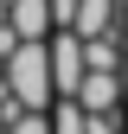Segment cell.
<instances>
[{
    "instance_id": "cell-14",
    "label": "cell",
    "mask_w": 128,
    "mask_h": 134,
    "mask_svg": "<svg viewBox=\"0 0 128 134\" xmlns=\"http://www.w3.org/2000/svg\"><path fill=\"white\" fill-rule=\"evenodd\" d=\"M0 134H7V115H0Z\"/></svg>"
},
{
    "instance_id": "cell-9",
    "label": "cell",
    "mask_w": 128,
    "mask_h": 134,
    "mask_svg": "<svg viewBox=\"0 0 128 134\" xmlns=\"http://www.w3.org/2000/svg\"><path fill=\"white\" fill-rule=\"evenodd\" d=\"M83 134H128V128H122V109H103V115H83Z\"/></svg>"
},
{
    "instance_id": "cell-3",
    "label": "cell",
    "mask_w": 128,
    "mask_h": 134,
    "mask_svg": "<svg viewBox=\"0 0 128 134\" xmlns=\"http://www.w3.org/2000/svg\"><path fill=\"white\" fill-rule=\"evenodd\" d=\"M128 83L122 70H83V83H77V102H83V115H103V109H122Z\"/></svg>"
},
{
    "instance_id": "cell-12",
    "label": "cell",
    "mask_w": 128,
    "mask_h": 134,
    "mask_svg": "<svg viewBox=\"0 0 128 134\" xmlns=\"http://www.w3.org/2000/svg\"><path fill=\"white\" fill-rule=\"evenodd\" d=\"M0 90H7V58H0Z\"/></svg>"
},
{
    "instance_id": "cell-11",
    "label": "cell",
    "mask_w": 128,
    "mask_h": 134,
    "mask_svg": "<svg viewBox=\"0 0 128 134\" xmlns=\"http://www.w3.org/2000/svg\"><path fill=\"white\" fill-rule=\"evenodd\" d=\"M115 32L128 38V0H115Z\"/></svg>"
},
{
    "instance_id": "cell-5",
    "label": "cell",
    "mask_w": 128,
    "mask_h": 134,
    "mask_svg": "<svg viewBox=\"0 0 128 134\" xmlns=\"http://www.w3.org/2000/svg\"><path fill=\"white\" fill-rule=\"evenodd\" d=\"M77 38H96V32H115V0H77V19H71Z\"/></svg>"
},
{
    "instance_id": "cell-1",
    "label": "cell",
    "mask_w": 128,
    "mask_h": 134,
    "mask_svg": "<svg viewBox=\"0 0 128 134\" xmlns=\"http://www.w3.org/2000/svg\"><path fill=\"white\" fill-rule=\"evenodd\" d=\"M7 96H13L19 109H51V102H58L45 38H19V45L7 51Z\"/></svg>"
},
{
    "instance_id": "cell-8",
    "label": "cell",
    "mask_w": 128,
    "mask_h": 134,
    "mask_svg": "<svg viewBox=\"0 0 128 134\" xmlns=\"http://www.w3.org/2000/svg\"><path fill=\"white\" fill-rule=\"evenodd\" d=\"M7 134H51V109H19V115H7Z\"/></svg>"
},
{
    "instance_id": "cell-2",
    "label": "cell",
    "mask_w": 128,
    "mask_h": 134,
    "mask_svg": "<svg viewBox=\"0 0 128 134\" xmlns=\"http://www.w3.org/2000/svg\"><path fill=\"white\" fill-rule=\"evenodd\" d=\"M45 51H51V83H58V96H77V83H83V38H77L71 26H58L51 38H45Z\"/></svg>"
},
{
    "instance_id": "cell-4",
    "label": "cell",
    "mask_w": 128,
    "mask_h": 134,
    "mask_svg": "<svg viewBox=\"0 0 128 134\" xmlns=\"http://www.w3.org/2000/svg\"><path fill=\"white\" fill-rule=\"evenodd\" d=\"M7 26L19 32V38H51V32H58L51 0H13V7H7Z\"/></svg>"
},
{
    "instance_id": "cell-7",
    "label": "cell",
    "mask_w": 128,
    "mask_h": 134,
    "mask_svg": "<svg viewBox=\"0 0 128 134\" xmlns=\"http://www.w3.org/2000/svg\"><path fill=\"white\" fill-rule=\"evenodd\" d=\"M51 134H83V102L77 96H58L51 102Z\"/></svg>"
},
{
    "instance_id": "cell-10",
    "label": "cell",
    "mask_w": 128,
    "mask_h": 134,
    "mask_svg": "<svg viewBox=\"0 0 128 134\" xmlns=\"http://www.w3.org/2000/svg\"><path fill=\"white\" fill-rule=\"evenodd\" d=\"M51 19H58V26H71V19H77V0H51Z\"/></svg>"
},
{
    "instance_id": "cell-6",
    "label": "cell",
    "mask_w": 128,
    "mask_h": 134,
    "mask_svg": "<svg viewBox=\"0 0 128 134\" xmlns=\"http://www.w3.org/2000/svg\"><path fill=\"white\" fill-rule=\"evenodd\" d=\"M122 51H128L122 32H96V38H83V64H90V70H122Z\"/></svg>"
},
{
    "instance_id": "cell-15",
    "label": "cell",
    "mask_w": 128,
    "mask_h": 134,
    "mask_svg": "<svg viewBox=\"0 0 128 134\" xmlns=\"http://www.w3.org/2000/svg\"><path fill=\"white\" fill-rule=\"evenodd\" d=\"M122 115H128V96H122Z\"/></svg>"
},
{
    "instance_id": "cell-13",
    "label": "cell",
    "mask_w": 128,
    "mask_h": 134,
    "mask_svg": "<svg viewBox=\"0 0 128 134\" xmlns=\"http://www.w3.org/2000/svg\"><path fill=\"white\" fill-rule=\"evenodd\" d=\"M122 83H128V51H122Z\"/></svg>"
}]
</instances>
